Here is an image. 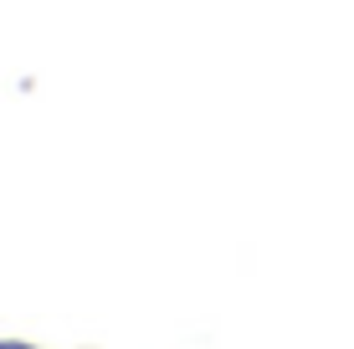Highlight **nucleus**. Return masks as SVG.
<instances>
[{
  "instance_id": "1",
  "label": "nucleus",
  "mask_w": 354,
  "mask_h": 349,
  "mask_svg": "<svg viewBox=\"0 0 354 349\" xmlns=\"http://www.w3.org/2000/svg\"><path fill=\"white\" fill-rule=\"evenodd\" d=\"M0 349H10V344H0Z\"/></svg>"
}]
</instances>
